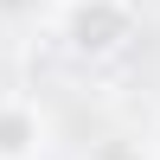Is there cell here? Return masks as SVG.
Listing matches in <instances>:
<instances>
[{
	"label": "cell",
	"mask_w": 160,
	"mask_h": 160,
	"mask_svg": "<svg viewBox=\"0 0 160 160\" xmlns=\"http://www.w3.org/2000/svg\"><path fill=\"white\" fill-rule=\"evenodd\" d=\"M115 160H128V154H115Z\"/></svg>",
	"instance_id": "cell-1"
}]
</instances>
